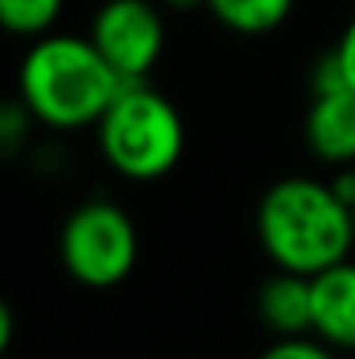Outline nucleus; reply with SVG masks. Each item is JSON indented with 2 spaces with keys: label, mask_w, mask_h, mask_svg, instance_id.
Returning <instances> with one entry per match:
<instances>
[{
  "label": "nucleus",
  "mask_w": 355,
  "mask_h": 359,
  "mask_svg": "<svg viewBox=\"0 0 355 359\" xmlns=\"http://www.w3.org/2000/svg\"><path fill=\"white\" fill-rule=\"evenodd\" d=\"M254 234L275 269L314 279L352 255L355 220L328 182L289 175L261 192Z\"/></svg>",
  "instance_id": "f257e3e1"
},
{
  "label": "nucleus",
  "mask_w": 355,
  "mask_h": 359,
  "mask_svg": "<svg viewBox=\"0 0 355 359\" xmlns=\"http://www.w3.org/2000/svg\"><path fill=\"white\" fill-rule=\"evenodd\" d=\"M122 77L98 53L91 35L49 32L28 46L18 67V98L42 129L77 133L98 126L122 91Z\"/></svg>",
  "instance_id": "f03ea898"
},
{
  "label": "nucleus",
  "mask_w": 355,
  "mask_h": 359,
  "mask_svg": "<svg viewBox=\"0 0 355 359\" xmlns=\"http://www.w3.org/2000/svg\"><path fill=\"white\" fill-rule=\"evenodd\" d=\"M102 161L125 182H160L185 157L178 105L146 81H125L95 126Z\"/></svg>",
  "instance_id": "7ed1b4c3"
},
{
  "label": "nucleus",
  "mask_w": 355,
  "mask_h": 359,
  "mask_svg": "<svg viewBox=\"0 0 355 359\" xmlns=\"http://www.w3.org/2000/svg\"><path fill=\"white\" fill-rule=\"evenodd\" d=\"M60 262L67 276L88 290H112L125 283L139 262L136 220L116 199H84L63 220Z\"/></svg>",
  "instance_id": "20e7f679"
},
{
  "label": "nucleus",
  "mask_w": 355,
  "mask_h": 359,
  "mask_svg": "<svg viewBox=\"0 0 355 359\" xmlns=\"http://www.w3.org/2000/svg\"><path fill=\"white\" fill-rule=\"evenodd\" d=\"M88 35L122 81H146L167 46L164 7L157 0H105Z\"/></svg>",
  "instance_id": "39448f33"
},
{
  "label": "nucleus",
  "mask_w": 355,
  "mask_h": 359,
  "mask_svg": "<svg viewBox=\"0 0 355 359\" xmlns=\"http://www.w3.org/2000/svg\"><path fill=\"white\" fill-rule=\"evenodd\" d=\"M303 140L310 154L331 168L355 164V91H328L310 95L307 116H303Z\"/></svg>",
  "instance_id": "423d86ee"
},
{
  "label": "nucleus",
  "mask_w": 355,
  "mask_h": 359,
  "mask_svg": "<svg viewBox=\"0 0 355 359\" xmlns=\"http://www.w3.org/2000/svg\"><path fill=\"white\" fill-rule=\"evenodd\" d=\"M254 314L272 339L314 332V286L310 276L275 269L254 293Z\"/></svg>",
  "instance_id": "0eeeda50"
},
{
  "label": "nucleus",
  "mask_w": 355,
  "mask_h": 359,
  "mask_svg": "<svg viewBox=\"0 0 355 359\" xmlns=\"http://www.w3.org/2000/svg\"><path fill=\"white\" fill-rule=\"evenodd\" d=\"M314 286V335L338 353H355V262L345 258L321 276Z\"/></svg>",
  "instance_id": "6e6552de"
},
{
  "label": "nucleus",
  "mask_w": 355,
  "mask_h": 359,
  "mask_svg": "<svg viewBox=\"0 0 355 359\" xmlns=\"http://www.w3.org/2000/svg\"><path fill=\"white\" fill-rule=\"evenodd\" d=\"M293 7H296V0H209L206 11L227 32L258 39V35L279 32L289 21Z\"/></svg>",
  "instance_id": "1a4fd4ad"
},
{
  "label": "nucleus",
  "mask_w": 355,
  "mask_h": 359,
  "mask_svg": "<svg viewBox=\"0 0 355 359\" xmlns=\"http://www.w3.org/2000/svg\"><path fill=\"white\" fill-rule=\"evenodd\" d=\"M67 0H0V25L18 39H42L63 18Z\"/></svg>",
  "instance_id": "9d476101"
},
{
  "label": "nucleus",
  "mask_w": 355,
  "mask_h": 359,
  "mask_svg": "<svg viewBox=\"0 0 355 359\" xmlns=\"http://www.w3.org/2000/svg\"><path fill=\"white\" fill-rule=\"evenodd\" d=\"M39 129V119L32 116V109L14 95L0 105V157L11 164L21 154H32V136Z\"/></svg>",
  "instance_id": "9b49d317"
},
{
  "label": "nucleus",
  "mask_w": 355,
  "mask_h": 359,
  "mask_svg": "<svg viewBox=\"0 0 355 359\" xmlns=\"http://www.w3.org/2000/svg\"><path fill=\"white\" fill-rule=\"evenodd\" d=\"M258 359H338V349L328 346L324 339L310 335H289V339H272Z\"/></svg>",
  "instance_id": "f8f14e48"
},
{
  "label": "nucleus",
  "mask_w": 355,
  "mask_h": 359,
  "mask_svg": "<svg viewBox=\"0 0 355 359\" xmlns=\"http://www.w3.org/2000/svg\"><path fill=\"white\" fill-rule=\"evenodd\" d=\"M335 53H338L342 70H345V77H349V84H352V91H355V14L349 18V25L342 28V35L335 42Z\"/></svg>",
  "instance_id": "ddd939ff"
},
{
  "label": "nucleus",
  "mask_w": 355,
  "mask_h": 359,
  "mask_svg": "<svg viewBox=\"0 0 355 359\" xmlns=\"http://www.w3.org/2000/svg\"><path fill=\"white\" fill-rule=\"evenodd\" d=\"M331 192L349 206L355 210V164H342V168H331V178H328Z\"/></svg>",
  "instance_id": "4468645a"
},
{
  "label": "nucleus",
  "mask_w": 355,
  "mask_h": 359,
  "mask_svg": "<svg viewBox=\"0 0 355 359\" xmlns=\"http://www.w3.org/2000/svg\"><path fill=\"white\" fill-rule=\"evenodd\" d=\"M14 307L4 300L0 304V353H11V342H14Z\"/></svg>",
  "instance_id": "2eb2a0df"
},
{
  "label": "nucleus",
  "mask_w": 355,
  "mask_h": 359,
  "mask_svg": "<svg viewBox=\"0 0 355 359\" xmlns=\"http://www.w3.org/2000/svg\"><path fill=\"white\" fill-rule=\"evenodd\" d=\"M160 7L167 11H178V14H188V11H199V7H209V0H157Z\"/></svg>",
  "instance_id": "dca6fc26"
},
{
  "label": "nucleus",
  "mask_w": 355,
  "mask_h": 359,
  "mask_svg": "<svg viewBox=\"0 0 355 359\" xmlns=\"http://www.w3.org/2000/svg\"><path fill=\"white\" fill-rule=\"evenodd\" d=\"M352 220H355V210H352Z\"/></svg>",
  "instance_id": "f3484780"
}]
</instances>
